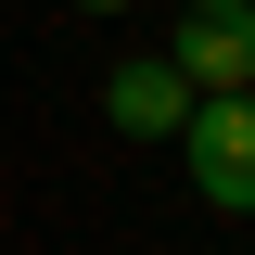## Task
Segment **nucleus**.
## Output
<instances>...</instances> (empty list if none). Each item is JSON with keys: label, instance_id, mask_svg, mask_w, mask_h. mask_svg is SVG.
<instances>
[{"label": "nucleus", "instance_id": "1", "mask_svg": "<svg viewBox=\"0 0 255 255\" xmlns=\"http://www.w3.org/2000/svg\"><path fill=\"white\" fill-rule=\"evenodd\" d=\"M191 191L217 204V217H255V90H230V102H191Z\"/></svg>", "mask_w": 255, "mask_h": 255}, {"label": "nucleus", "instance_id": "4", "mask_svg": "<svg viewBox=\"0 0 255 255\" xmlns=\"http://www.w3.org/2000/svg\"><path fill=\"white\" fill-rule=\"evenodd\" d=\"M77 13H128V0H77Z\"/></svg>", "mask_w": 255, "mask_h": 255}, {"label": "nucleus", "instance_id": "2", "mask_svg": "<svg viewBox=\"0 0 255 255\" xmlns=\"http://www.w3.org/2000/svg\"><path fill=\"white\" fill-rule=\"evenodd\" d=\"M191 77V102H230V90H255V0H191L179 13V51H166Z\"/></svg>", "mask_w": 255, "mask_h": 255}, {"label": "nucleus", "instance_id": "3", "mask_svg": "<svg viewBox=\"0 0 255 255\" xmlns=\"http://www.w3.org/2000/svg\"><path fill=\"white\" fill-rule=\"evenodd\" d=\"M102 115H115L128 140H166V128H191V77L166 51H128L115 77H102Z\"/></svg>", "mask_w": 255, "mask_h": 255}]
</instances>
